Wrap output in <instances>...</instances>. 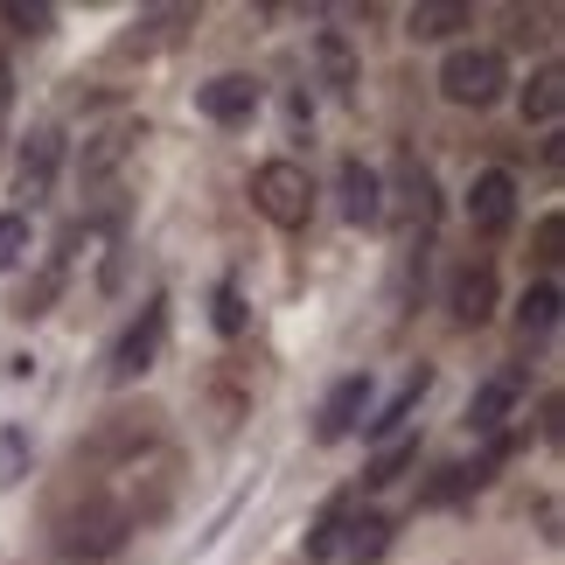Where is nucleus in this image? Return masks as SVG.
<instances>
[{
    "instance_id": "12",
    "label": "nucleus",
    "mask_w": 565,
    "mask_h": 565,
    "mask_svg": "<svg viewBox=\"0 0 565 565\" xmlns=\"http://www.w3.org/2000/svg\"><path fill=\"white\" fill-rule=\"evenodd\" d=\"M398 195H405V231L412 237H426L433 224H440V195H433V175H426V168H398Z\"/></svg>"
},
{
    "instance_id": "14",
    "label": "nucleus",
    "mask_w": 565,
    "mask_h": 565,
    "mask_svg": "<svg viewBox=\"0 0 565 565\" xmlns=\"http://www.w3.org/2000/svg\"><path fill=\"white\" fill-rule=\"evenodd\" d=\"M565 113V71L558 63H545L531 84H524V119H537V126H552Z\"/></svg>"
},
{
    "instance_id": "23",
    "label": "nucleus",
    "mask_w": 565,
    "mask_h": 565,
    "mask_svg": "<svg viewBox=\"0 0 565 565\" xmlns=\"http://www.w3.org/2000/svg\"><path fill=\"white\" fill-rule=\"evenodd\" d=\"M216 329H224V335H237V329H245V308H237V287H216Z\"/></svg>"
},
{
    "instance_id": "5",
    "label": "nucleus",
    "mask_w": 565,
    "mask_h": 565,
    "mask_svg": "<svg viewBox=\"0 0 565 565\" xmlns=\"http://www.w3.org/2000/svg\"><path fill=\"white\" fill-rule=\"evenodd\" d=\"M468 224L482 231V237H503L516 224V182L503 175V168H482L468 189Z\"/></svg>"
},
{
    "instance_id": "9",
    "label": "nucleus",
    "mask_w": 565,
    "mask_h": 565,
    "mask_svg": "<svg viewBox=\"0 0 565 565\" xmlns=\"http://www.w3.org/2000/svg\"><path fill=\"white\" fill-rule=\"evenodd\" d=\"M371 405V377H342L335 391H329V405H321V419H315V433L321 440H342V433L356 426V412Z\"/></svg>"
},
{
    "instance_id": "4",
    "label": "nucleus",
    "mask_w": 565,
    "mask_h": 565,
    "mask_svg": "<svg viewBox=\"0 0 565 565\" xmlns=\"http://www.w3.org/2000/svg\"><path fill=\"white\" fill-rule=\"evenodd\" d=\"M119 537H126V510L105 503V495H92V503L71 516V537H63V552H71V558H105V552H119Z\"/></svg>"
},
{
    "instance_id": "24",
    "label": "nucleus",
    "mask_w": 565,
    "mask_h": 565,
    "mask_svg": "<svg viewBox=\"0 0 565 565\" xmlns=\"http://www.w3.org/2000/svg\"><path fill=\"white\" fill-rule=\"evenodd\" d=\"M0 14H8V21H21L29 35H42V29H50V8H29V0H8Z\"/></svg>"
},
{
    "instance_id": "2",
    "label": "nucleus",
    "mask_w": 565,
    "mask_h": 565,
    "mask_svg": "<svg viewBox=\"0 0 565 565\" xmlns=\"http://www.w3.org/2000/svg\"><path fill=\"white\" fill-rule=\"evenodd\" d=\"M503 84H510L503 50H454L440 63V92L454 105H495V98H503Z\"/></svg>"
},
{
    "instance_id": "13",
    "label": "nucleus",
    "mask_w": 565,
    "mask_h": 565,
    "mask_svg": "<svg viewBox=\"0 0 565 565\" xmlns=\"http://www.w3.org/2000/svg\"><path fill=\"white\" fill-rule=\"evenodd\" d=\"M454 315L461 321H489L495 315V266H468L454 279Z\"/></svg>"
},
{
    "instance_id": "18",
    "label": "nucleus",
    "mask_w": 565,
    "mask_h": 565,
    "mask_svg": "<svg viewBox=\"0 0 565 565\" xmlns=\"http://www.w3.org/2000/svg\"><path fill=\"white\" fill-rule=\"evenodd\" d=\"M321 71H329V84L342 98H350V84H356V63H350V50H342V35H321Z\"/></svg>"
},
{
    "instance_id": "11",
    "label": "nucleus",
    "mask_w": 565,
    "mask_h": 565,
    "mask_svg": "<svg viewBox=\"0 0 565 565\" xmlns=\"http://www.w3.org/2000/svg\"><path fill=\"white\" fill-rule=\"evenodd\" d=\"M134 140H140V126H134V119H126V126H105V134H98L92 147H84V168H77V175H84V189L113 175V168H119L126 154H134Z\"/></svg>"
},
{
    "instance_id": "8",
    "label": "nucleus",
    "mask_w": 565,
    "mask_h": 565,
    "mask_svg": "<svg viewBox=\"0 0 565 565\" xmlns=\"http://www.w3.org/2000/svg\"><path fill=\"white\" fill-rule=\"evenodd\" d=\"M516 398H524V377H516V371L489 377V384L468 398V426H475V433H495V426H503L510 412H516Z\"/></svg>"
},
{
    "instance_id": "17",
    "label": "nucleus",
    "mask_w": 565,
    "mask_h": 565,
    "mask_svg": "<svg viewBox=\"0 0 565 565\" xmlns=\"http://www.w3.org/2000/svg\"><path fill=\"white\" fill-rule=\"evenodd\" d=\"M426 384H433V371H412V384H405V391H398V398H391V405L377 412V419H371V440H384V433H391V426H405V412H412V405H419V391H426Z\"/></svg>"
},
{
    "instance_id": "22",
    "label": "nucleus",
    "mask_w": 565,
    "mask_h": 565,
    "mask_svg": "<svg viewBox=\"0 0 565 565\" xmlns=\"http://www.w3.org/2000/svg\"><path fill=\"white\" fill-rule=\"evenodd\" d=\"M412 454H419L412 440H405V447H384V454H377V468H371V482H398V475L412 468Z\"/></svg>"
},
{
    "instance_id": "20",
    "label": "nucleus",
    "mask_w": 565,
    "mask_h": 565,
    "mask_svg": "<svg viewBox=\"0 0 565 565\" xmlns=\"http://www.w3.org/2000/svg\"><path fill=\"white\" fill-rule=\"evenodd\" d=\"M29 252V216H0V273Z\"/></svg>"
},
{
    "instance_id": "16",
    "label": "nucleus",
    "mask_w": 565,
    "mask_h": 565,
    "mask_svg": "<svg viewBox=\"0 0 565 565\" xmlns=\"http://www.w3.org/2000/svg\"><path fill=\"white\" fill-rule=\"evenodd\" d=\"M412 21V35H454V29H468V8H454V0H419V8L405 14Z\"/></svg>"
},
{
    "instance_id": "10",
    "label": "nucleus",
    "mask_w": 565,
    "mask_h": 565,
    "mask_svg": "<svg viewBox=\"0 0 565 565\" xmlns=\"http://www.w3.org/2000/svg\"><path fill=\"white\" fill-rule=\"evenodd\" d=\"M342 216L350 224H377L384 216V182L363 161H342Z\"/></svg>"
},
{
    "instance_id": "19",
    "label": "nucleus",
    "mask_w": 565,
    "mask_h": 565,
    "mask_svg": "<svg viewBox=\"0 0 565 565\" xmlns=\"http://www.w3.org/2000/svg\"><path fill=\"white\" fill-rule=\"evenodd\" d=\"M558 321V287H531L524 294V335H545Z\"/></svg>"
},
{
    "instance_id": "21",
    "label": "nucleus",
    "mask_w": 565,
    "mask_h": 565,
    "mask_svg": "<svg viewBox=\"0 0 565 565\" xmlns=\"http://www.w3.org/2000/svg\"><path fill=\"white\" fill-rule=\"evenodd\" d=\"M342 516H350V510H329V516H321V531L308 537L315 558H335V552H342Z\"/></svg>"
},
{
    "instance_id": "6",
    "label": "nucleus",
    "mask_w": 565,
    "mask_h": 565,
    "mask_svg": "<svg viewBox=\"0 0 565 565\" xmlns=\"http://www.w3.org/2000/svg\"><path fill=\"white\" fill-rule=\"evenodd\" d=\"M56 154H63V140L50 134V126H35V134H29V154H21V168H14V195H21V203H42V195H50Z\"/></svg>"
},
{
    "instance_id": "7",
    "label": "nucleus",
    "mask_w": 565,
    "mask_h": 565,
    "mask_svg": "<svg viewBox=\"0 0 565 565\" xmlns=\"http://www.w3.org/2000/svg\"><path fill=\"white\" fill-rule=\"evenodd\" d=\"M195 105H203V119H216V126H245L258 113V84L252 77H210L203 92H195Z\"/></svg>"
},
{
    "instance_id": "15",
    "label": "nucleus",
    "mask_w": 565,
    "mask_h": 565,
    "mask_svg": "<svg viewBox=\"0 0 565 565\" xmlns=\"http://www.w3.org/2000/svg\"><path fill=\"white\" fill-rule=\"evenodd\" d=\"M342 552H350L356 565H371V558H384V545H391V524L384 516H342Z\"/></svg>"
},
{
    "instance_id": "1",
    "label": "nucleus",
    "mask_w": 565,
    "mask_h": 565,
    "mask_svg": "<svg viewBox=\"0 0 565 565\" xmlns=\"http://www.w3.org/2000/svg\"><path fill=\"white\" fill-rule=\"evenodd\" d=\"M252 210L266 216V224H279V231H300V224H308V210H315L308 168H300V161H266L252 175Z\"/></svg>"
},
{
    "instance_id": "3",
    "label": "nucleus",
    "mask_w": 565,
    "mask_h": 565,
    "mask_svg": "<svg viewBox=\"0 0 565 565\" xmlns=\"http://www.w3.org/2000/svg\"><path fill=\"white\" fill-rule=\"evenodd\" d=\"M161 335H168V300H147V308H140V321L119 335V350H113V377H119V384H134V377H147V371H154V356H161Z\"/></svg>"
},
{
    "instance_id": "25",
    "label": "nucleus",
    "mask_w": 565,
    "mask_h": 565,
    "mask_svg": "<svg viewBox=\"0 0 565 565\" xmlns=\"http://www.w3.org/2000/svg\"><path fill=\"white\" fill-rule=\"evenodd\" d=\"M0 119H8V63H0Z\"/></svg>"
}]
</instances>
